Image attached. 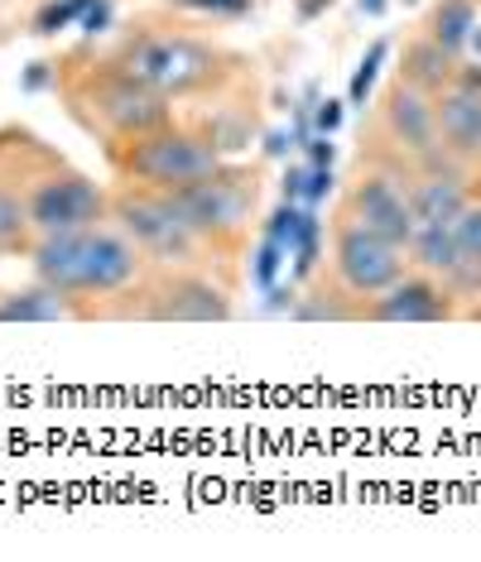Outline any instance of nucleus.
Here are the masks:
<instances>
[{"label": "nucleus", "instance_id": "nucleus-1", "mask_svg": "<svg viewBox=\"0 0 481 562\" xmlns=\"http://www.w3.org/2000/svg\"><path fill=\"white\" fill-rule=\"evenodd\" d=\"M30 265H34V279L48 289H58L63 299H72L78 313H92L97 303L111 308L121 293H131L149 270H155V265L145 260V250L135 246L111 216L97 226H82V232L34 236Z\"/></svg>", "mask_w": 481, "mask_h": 562}, {"label": "nucleus", "instance_id": "nucleus-2", "mask_svg": "<svg viewBox=\"0 0 481 562\" xmlns=\"http://www.w3.org/2000/svg\"><path fill=\"white\" fill-rule=\"evenodd\" d=\"M63 101H68V111L87 131L107 139V149L131 145V139H141L174 121V101L159 97L155 87L141 82L116 58L68 68L63 72Z\"/></svg>", "mask_w": 481, "mask_h": 562}, {"label": "nucleus", "instance_id": "nucleus-3", "mask_svg": "<svg viewBox=\"0 0 481 562\" xmlns=\"http://www.w3.org/2000/svg\"><path fill=\"white\" fill-rule=\"evenodd\" d=\"M111 58L125 63L135 78L149 82L159 97H169V101L222 92V87L240 72L236 54H226V48L208 44V40H193V34H164V30L125 34Z\"/></svg>", "mask_w": 481, "mask_h": 562}, {"label": "nucleus", "instance_id": "nucleus-4", "mask_svg": "<svg viewBox=\"0 0 481 562\" xmlns=\"http://www.w3.org/2000/svg\"><path fill=\"white\" fill-rule=\"evenodd\" d=\"M169 202L179 207V216L193 226L198 240L212 255H236L246 246L256 212H260V169L222 164V169H212L198 183L174 188Z\"/></svg>", "mask_w": 481, "mask_h": 562}, {"label": "nucleus", "instance_id": "nucleus-5", "mask_svg": "<svg viewBox=\"0 0 481 562\" xmlns=\"http://www.w3.org/2000/svg\"><path fill=\"white\" fill-rule=\"evenodd\" d=\"M107 155H111V169H116L121 183L155 188V193L188 188L226 164V155L208 131H188V125H174V121L141 139H131V145L107 149Z\"/></svg>", "mask_w": 481, "mask_h": 562}, {"label": "nucleus", "instance_id": "nucleus-6", "mask_svg": "<svg viewBox=\"0 0 481 562\" xmlns=\"http://www.w3.org/2000/svg\"><path fill=\"white\" fill-rule=\"evenodd\" d=\"M236 313L232 289L217 284L202 265L149 270L131 293H121L101 317H141V323H226Z\"/></svg>", "mask_w": 481, "mask_h": 562}, {"label": "nucleus", "instance_id": "nucleus-7", "mask_svg": "<svg viewBox=\"0 0 481 562\" xmlns=\"http://www.w3.org/2000/svg\"><path fill=\"white\" fill-rule=\"evenodd\" d=\"M107 216L145 250V260L155 265V270H174V265H202V270H208L212 250L202 246L198 232L179 216L169 193L116 183L111 188V212Z\"/></svg>", "mask_w": 481, "mask_h": 562}, {"label": "nucleus", "instance_id": "nucleus-8", "mask_svg": "<svg viewBox=\"0 0 481 562\" xmlns=\"http://www.w3.org/2000/svg\"><path fill=\"white\" fill-rule=\"evenodd\" d=\"M327 265H333V284L366 308L376 293H385L404 270H410V255H404V246H395V240L366 232L361 222H351V216L337 212Z\"/></svg>", "mask_w": 481, "mask_h": 562}, {"label": "nucleus", "instance_id": "nucleus-9", "mask_svg": "<svg viewBox=\"0 0 481 562\" xmlns=\"http://www.w3.org/2000/svg\"><path fill=\"white\" fill-rule=\"evenodd\" d=\"M111 193L92 183L78 169H48L24 183V216H30L34 236H58V232H82V226L107 222Z\"/></svg>", "mask_w": 481, "mask_h": 562}, {"label": "nucleus", "instance_id": "nucleus-10", "mask_svg": "<svg viewBox=\"0 0 481 562\" xmlns=\"http://www.w3.org/2000/svg\"><path fill=\"white\" fill-rule=\"evenodd\" d=\"M342 216L361 222L366 232L395 240V246H410L414 236V212H410V178H404L395 164H366L351 173L347 193L337 202Z\"/></svg>", "mask_w": 481, "mask_h": 562}, {"label": "nucleus", "instance_id": "nucleus-11", "mask_svg": "<svg viewBox=\"0 0 481 562\" xmlns=\"http://www.w3.org/2000/svg\"><path fill=\"white\" fill-rule=\"evenodd\" d=\"M381 135L390 139V149L420 169L424 159L438 155V116H434V97L420 92L410 82H390L381 92Z\"/></svg>", "mask_w": 481, "mask_h": 562}, {"label": "nucleus", "instance_id": "nucleus-12", "mask_svg": "<svg viewBox=\"0 0 481 562\" xmlns=\"http://www.w3.org/2000/svg\"><path fill=\"white\" fill-rule=\"evenodd\" d=\"M458 293L448 289V279L428 270H404L385 293H376L361 308L366 323H448L458 317Z\"/></svg>", "mask_w": 481, "mask_h": 562}, {"label": "nucleus", "instance_id": "nucleus-13", "mask_svg": "<svg viewBox=\"0 0 481 562\" xmlns=\"http://www.w3.org/2000/svg\"><path fill=\"white\" fill-rule=\"evenodd\" d=\"M434 116H438V149L458 164L481 159V87L452 82L448 92L434 97Z\"/></svg>", "mask_w": 481, "mask_h": 562}, {"label": "nucleus", "instance_id": "nucleus-14", "mask_svg": "<svg viewBox=\"0 0 481 562\" xmlns=\"http://www.w3.org/2000/svg\"><path fill=\"white\" fill-rule=\"evenodd\" d=\"M458 72H462V54L443 48L438 40H428V34H414V40L404 44V54H400L395 78L420 87V92H428V97H438V92H448V87L458 82Z\"/></svg>", "mask_w": 481, "mask_h": 562}, {"label": "nucleus", "instance_id": "nucleus-15", "mask_svg": "<svg viewBox=\"0 0 481 562\" xmlns=\"http://www.w3.org/2000/svg\"><path fill=\"white\" fill-rule=\"evenodd\" d=\"M448 289L458 293V303L481 299V198L462 207L452 222V265H448Z\"/></svg>", "mask_w": 481, "mask_h": 562}, {"label": "nucleus", "instance_id": "nucleus-16", "mask_svg": "<svg viewBox=\"0 0 481 562\" xmlns=\"http://www.w3.org/2000/svg\"><path fill=\"white\" fill-rule=\"evenodd\" d=\"M54 317H82L78 303L63 299L58 289H48L34 279V289L0 293V323H54Z\"/></svg>", "mask_w": 481, "mask_h": 562}, {"label": "nucleus", "instance_id": "nucleus-17", "mask_svg": "<svg viewBox=\"0 0 481 562\" xmlns=\"http://www.w3.org/2000/svg\"><path fill=\"white\" fill-rule=\"evenodd\" d=\"M477 30H481L477 0H434L428 15H424V34L428 40H438L443 48H452V54H462V48L472 44Z\"/></svg>", "mask_w": 481, "mask_h": 562}, {"label": "nucleus", "instance_id": "nucleus-18", "mask_svg": "<svg viewBox=\"0 0 481 562\" xmlns=\"http://www.w3.org/2000/svg\"><path fill=\"white\" fill-rule=\"evenodd\" d=\"M414 270H428V274H448L452 265V226H414L410 246H404Z\"/></svg>", "mask_w": 481, "mask_h": 562}, {"label": "nucleus", "instance_id": "nucleus-19", "mask_svg": "<svg viewBox=\"0 0 481 562\" xmlns=\"http://www.w3.org/2000/svg\"><path fill=\"white\" fill-rule=\"evenodd\" d=\"M30 240L34 232H30V216H24V183L20 188L0 183V250H20Z\"/></svg>", "mask_w": 481, "mask_h": 562}, {"label": "nucleus", "instance_id": "nucleus-20", "mask_svg": "<svg viewBox=\"0 0 481 562\" xmlns=\"http://www.w3.org/2000/svg\"><path fill=\"white\" fill-rule=\"evenodd\" d=\"M381 54H385V44H376L371 54L361 58V72L351 78V106H361V101H366V87H371V78H376V63H381Z\"/></svg>", "mask_w": 481, "mask_h": 562}, {"label": "nucleus", "instance_id": "nucleus-21", "mask_svg": "<svg viewBox=\"0 0 481 562\" xmlns=\"http://www.w3.org/2000/svg\"><path fill=\"white\" fill-rule=\"evenodd\" d=\"M357 5L366 10V15H381V10H385V0H357Z\"/></svg>", "mask_w": 481, "mask_h": 562}, {"label": "nucleus", "instance_id": "nucleus-22", "mask_svg": "<svg viewBox=\"0 0 481 562\" xmlns=\"http://www.w3.org/2000/svg\"><path fill=\"white\" fill-rule=\"evenodd\" d=\"M477 164H481V159H477Z\"/></svg>", "mask_w": 481, "mask_h": 562}]
</instances>
